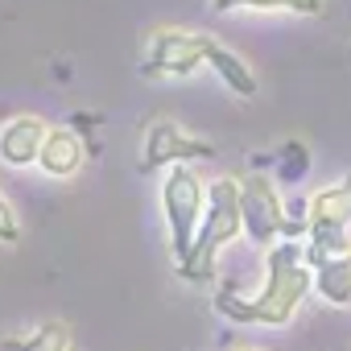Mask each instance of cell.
Listing matches in <instances>:
<instances>
[{
  "label": "cell",
  "instance_id": "cell-1",
  "mask_svg": "<svg viewBox=\"0 0 351 351\" xmlns=\"http://www.w3.org/2000/svg\"><path fill=\"white\" fill-rule=\"evenodd\" d=\"M314 289V269L306 265V252L293 236H281L265 248V285L256 298H244L236 289L215 293V310L244 326H285L293 322L298 306Z\"/></svg>",
  "mask_w": 351,
  "mask_h": 351
},
{
  "label": "cell",
  "instance_id": "cell-2",
  "mask_svg": "<svg viewBox=\"0 0 351 351\" xmlns=\"http://www.w3.org/2000/svg\"><path fill=\"white\" fill-rule=\"evenodd\" d=\"M240 232H244V219H240V178H219V182L207 186V207H203V219H199V232H195V248L178 265V273L191 285H211L219 252Z\"/></svg>",
  "mask_w": 351,
  "mask_h": 351
},
{
  "label": "cell",
  "instance_id": "cell-3",
  "mask_svg": "<svg viewBox=\"0 0 351 351\" xmlns=\"http://www.w3.org/2000/svg\"><path fill=\"white\" fill-rule=\"evenodd\" d=\"M203 207H207V186L199 182V173L186 161H173L169 173L161 178V215H165V232H169V252L178 265L195 248Z\"/></svg>",
  "mask_w": 351,
  "mask_h": 351
},
{
  "label": "cell",
  "instance_id": "cell-4",
  "mask_svg": "<svg viewBox=\"0 0 351 351\" xmlns=\"http://www.w3.org/2000/svg\"><path fill=\"white\" fill-rule=\"evenodd\" d=\"M240 219H244V236L256 248H269L281 236H302L306 232V219H285V203H281L277 182L261 178V173L240 182Z\"/></svg>",
  "mask_w": 351,
  "mask_h": 351
},
{
  "label": "cell",
  "instance_id": "cell-5",
  "mask_svg": "<svg viewBox=\"0 0 351 351\" xmlns=\"http://www.w3.org/2000/svg\"><path fill=\"white\" fill-rule=\"evenodd\" d=\"M203 42L207 34H195V29H178V25H161L149 34V46H145V75H165V79H186L195 75L203 62Z\"/></svg>",
  "mask_w": 351,
  "mask_h": 351
},
{
  "label": "cell",
  "instance_id": "cell-6",
  "mask_svg": "<svg viewBox=\"0 0 351 351\" xmlns=\"http://www.w3.org/2000/svg\"><path fill=\"white\" fill-rule=\"evenodd\" d=\"M191 157H215V145L203 136H191L182 124L173 120H157L145 136V161L141 169H161L173 161H191Z\"/></svg>",
  "mask_w": 351,
  "mask_h": 351
},
{
  "label": "cell",
  "instance_id": "cell-7",
  "mask_svg": "<svg viewBox=\"0 0 351 351\" xmlns=\"http://www.w3.org/2000/svg\"><path fill=\"white\" fill-rule=\"evenodd\" d=\"M46 132L50 128H46L42 116H13L5 128H0V161L13 165V169L38 165V153H42Z\"/></svg>",
  "mask_w": 351,
  "mask_h": 351
},
{
  "label": "cell",
  "instance_id": "cell-8",
  "mask_svg": "<svg viewBox=\"0 0 351 351\" xmlns=\"http://www.w3.org/2000/svg\"><path fill=\"white\" fill-rule=\"evenodd\" d=\"M87 161V145L75 128H50L38 153V165L50 173V178H75Z\"/></svg>",
  "mask_w": 351,
  "mask_h": 351
},
{
  "label": "cell",
  "instance_id": "cell-9",
  "mask_svg": "<svg viewBox=\"0 0 351 351\" xmlns=\"http://www.w3.org/2000/svg\"><path fill=\"white\" fill-rule=\"evenodd\" d=\"M203 62L219 75V83L223 87H232L236 95H256V75H252V66L236 54V50H228L223 42H215V38H207L203 42Z\"/></svg>",
  "mask_w": 351,
  "mask_h": 351
},
{
  "label": "cell",
  "instance_id": "cell-10",
  "mask_svg": "<svg viewBox=\"0 0 351 351\" xmlns=\"http://www.w3.org/2000/svg\"><path fill=\"white\" fill-rule=\"evenodd\" d=\"M351 223V173L335 186H322L306 207V232L310 228H347Z\"/></svg>",
  "mask_w": 351,
  "mask_h": 351
},
{
  "label": "cell",
  "instance_id": "cell-11",
  "mask_svg": "<svg viewBox=\"0 0 351 351\" xmlns=\"http://www.w3.org/2000/svg\"><path fill=\"white\" fill-rule=\"evenodd\" d=\"M314 289L330 306H351V252L314 265Z\"/></svg>",
  "mask_w": 351,
  "mask_h": 351
},
{
  "label": "cell",
  "instance_id": "cell-12",
  "mask_svg": "<svg viewBox=\"0 0 351 351\" xmlns=\"http://www.w3.org/2000/svg\"><path fill=\"white\" fill-rule=\"evenodd\" d=\"M215 13H236V9H252V13H298V17H318L322 0H211Z\"/></svg>",
  "mask_w": 351,
  "mask_h": 351
},
{
  "label": "cell",
  "instance_id": "cell-13",
  "mask_svg": "<svg viewBox=\"0 0 351 351\" xmlns=\"http://www.w3.org/2000/svg\"><path fill=\"white\" fill-rule=\"evenodd\" d=\"M310 173V149L306 141H285L277 149V186H298Z\"/></svg>",
  "mask_w": 351,
  "mask_h": 351
},
{
  "label": "cell",
  "instance_id": "cell-14",
  "mask_svg": "<svg viewBox=\"0 0 351 351\" xmlns=\"http://www.w3.org/2000/svg\"><path fill=\"white\" fill-rule=\"evenodd\" d=\"M17 351H71V326L66 322H42L34 335L13 343Z\"/></svg>",
  "mask_w": 351,
  "mask_h": 351
},
{
  "label": "cell",
  "instance_id": "cell-15",
  "mask_svg": "<svg viewBox=\"0 0 351 351\" xmlns=\"http://www.w3.org/2000/svg\"><path fill=\"white\" fill-rule=\"evenodd\" d=\"M17 240H21V219L5 199V191H0V244H17Z\"/></svg>",
  "mask_w": 351,
  "mask_h": 351
},
{
  "label": "cell",
  "instance_id": "cell-16",
  "mask_svg": "<svg viewBox=\"0 0 351 351\" xmlns=\"http://www.w3.org/2000/svg\"><path fill=\"white\" fill-rule=\"evenodd\" d=\"M240 351H269V347H240Z\"/></svg>",
  "mask_w": 351,
  "mask_h": 351
}]
</instances>
